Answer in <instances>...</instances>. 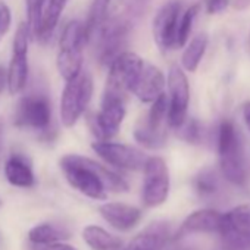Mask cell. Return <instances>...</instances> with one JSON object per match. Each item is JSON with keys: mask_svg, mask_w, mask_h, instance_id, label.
Masks as SVG:
<instances>
[{"mask_svg": "<svg viewBox=\"0 0 250 250\" xmlns=\"http://www.w3.org/2000/svg\"><path fill=\"white\" fill-rule=\"evenodd\" d=\"M59 165L66 181L90 199L104 200L107 191H128V184L121 175L85 156L66 155L61 159Z\"/></svg>", "mask_w": 250, "mask_h": 250, "instance_id": "6da1fadb", "label": "cell"}, {"mask_svg": "<svg viewBox=\"0 0 250 250\" xmlns=\"http://www.w3.org/2000/svg\"><path fill=\"white\" fill-rule=\"evenodd\" d=\"M218 152L224 177L235 186H244L249 180L247 158L241 137L231 121H224L219 127Z\"/></svg>", "mask_w": 250, "mask_h": 250, "instance_id": "7a4b0ae2", "label": "cell"}, {"mask_svg": "<svg viewBox=\"0 0 250 250\" xmlns=\"http://www.w3.org/2000/svg\"><path fill=\"white\" fill-rule=\"evenodd\" d=\"M87 42L88 37L83 22L71 21L65 25L56 59L58 71L65 81H71L83 72V49Z\"/></svg>", "mask_w": 250, "mask_h": 250, "instance_id": "3957f363", "label": "cell"}, {"mask_svg": "<svg viewBox=\"0 0 250 250\" xmlns=\"http://www.w3.org/2000/svg\"><path fill=\"white\" fill-rule=\"evenodd\" d=\"M93 96V80L87 72H81L66 85L61 97V121L63 127L72 128L88 107Z\"/></svg>", "mask_w": 250, "mask_h": 250, "instance_id": "277c9868", "label": "cell"}, {"mask_svg": "<svg viewBox=\"0 0 250 250\" xmlns=\"http://www.w3.org/2000/svg\"><path fill=\"white\" fill-rule=\"evenodd\" d=\"M169 99L162 93L153 103L146 115L136 127L134 139L147 149H161L167 143V134L164 122H168Z\"/></svg>", "mask_w": 250, "mask_h": 250, "instance_id": "5b68a950", "label": "cell"}, {"mask_svg": "<svg viewBox=\"0 0 250 250\" xmlns=\"http://www.w3.org/2000/svg\"><path fill=\"white\" fill-rule=\"evenodd\" d=\"M125 118L124 94L110 88L104 90L100 110L90 119L93 134L99 140H109L115 137Z\"/></svg>", "mask_w": 250, "mask_h": 250, "instance_id": "8992f818", "label": "cell"}, {"mask_svg": "<svg viewBox=\"0 0 250 250\" xmlns=\"http://www.w3.org/2000/svg\"><path fill=\"white\" fill-rule=\"evenodd\" d=\"M218 232L224 250H250V205H238L222 213Z\"/></svg>", "mask_w": 250, "mask_h": 250, "instance_id": "52a82bcc", "label": "cell"}, {"mask_svg": "<svg viewBox=\"0 0 250 250\" xmlns=\"http://www.w3.org/2000/svg\"><path fill=\"white\" fill-rule=\"evenodd\" d=\"M31 33L27 22L20 24L14 37V53L8 68V90L12 96L20 94L28 80V46Z\"/></svg>", "mask_w": 250, "mask_h": 250, "instance_id": "ba28073f", "label": "cell"}, {"mask_svg": "<svg viewBox=\"0 0 250 250\" xmlns=\"http://www.w3.org/2000/svg\"><path fill=\"white\" fill-rule=\"evenodd\" d=\"M143 69H145V62L139 55L133 52L119 53L109 65L106 88L119 91L122 94L127 91H133Z\"/></svg>", "mask_w": 250, "mask_h": 250, "instance_id": "9c48e42d", "label": "cell"}, {"mask_svg": "<svg viewBox=\"0 0 250 250\" xmlns=\"http://www.w3.org/2000/svg\"><path fill=\"white\" fill-rule=\"evenodd\" d=\"M143 203L156 208L167 202L169 194V171L167 162L159 156H152L145 165Z\"/></svg>", "mask_w": 250, "mask_h": 250, "instance_id": "30bf717a", "label": "cell"}, {"mask_svg": "<svg viewBox=\"0 0 250 250\" xmlns=\"http://www.w3.org/2000/svg\"><path fill=\"white\" fill-rule=\"evenodd\" d=\"M50 121L52 107L44 94H28L18 102L14 116L17 127L44 131L50 125Z\"/></svg>", "mask_w": 250, "mask_h": 250, "instance_id": "8fae6325", "label": "cell"}, {"mask_svg": "<svg viewBox=\"0 0 250 250\" xmlns=\"http://www.w3.org/2000/svg\"><path fill=\"white\" fill-rule=\"evenodd\" d=\"M130 28H131L130 21L125 20L124 17L106 20V22L96 34L100 63L109 66L113 62V59L119 53H122L121 49L125 44Z\"/></svg>", "mask_w": 250, "mask_h": 250, "instance_id": "7c38bea8", "label": "cell"}, {"mask_svg": "<svg viewBox=\"0 0 250 250\" xmlns=\"http://www.w3.org/2000/svg\"><path fill=\"white\" fill-rule=\"evenodd\" d=\"M91 149L100 156L106 164L116 167L119 169L127 171H142L149 158L146 155L131 146L122 143H112L109 140H99L91 145Z\"/></svg>", "mask_w": 250, "mask_h": 250, "instance_id": "4fadbf2b", "label": "cell"}, {"mask_svg": "<svg viewBox=\"0 0 250 250\" xmlns=\"http://www.w3.org/2000/svg\"><path fill=\"white\" fill-rule=\"evenodd\" d=\"M169 88V112L168 125L178 128L187 119V109L190 102V85L187 75L178 65H172L168 72Z\"/></svg>", "mask_w": 250, "mask_h": 250, "instance_id": "5bb4252c", "label": "cell"}, {"mask_svg": "<svg viewBox=\"0 0 250 250\" xmlns=\"http://www.w3.org/2000/svg\"><path fill=\"white\" fill-rule=\"evenodd\" d=\"M181 5L175 0L165 3L153 18V39L162 52L177 46L178 40V17Z\"/></svg>", "mask_w": 250, "mask_h": 250, "instance_id": "9a60e30c", "label": "cell"}, {"mask_svg": "<svg viewBox=\"0 0 250 250\" xmlns=\"http://www.w3.org/2000/svg\"><path fill=\"white\" fill-rule=\"evenodd\" d=\"M102 218L118 231H130L142 219V210L127 203H104L99 208Z\"/></svg>", "mask_w": 250, "mask_h": 250, "instance_id": "2e32d148", "label": "cell"}, {"mask_svg": "<svg viewBox=\"0 0 250 250\" xmlns=\"http://www.w3.org/2000/svg\"><path fill=\"white\" fill-rule=\"evenodd\" d=\"M222 213L213 209H200L190 213L180 225L175 240L193 232H218L221 228Z\"/></svg>", "mask_w": 250, "mask_h": 250, "instance_id": "e0dca14e", "label": "cell"}, {"mask_svg": "<svg viewBox=\"0 0 250 250\" xmlns=\"http://www.w3.org/2000/svg\"><path fill=\"white\" fill-rule=\"evenodd\" d=\"M165 88L164 72L155 65H145L143 72L140 74L133 93L143 103H153Z\"/></svg>", "mask_w": 250, "mask_h": 250, "instance_id": "ac0fdd59", "label": "cell"}, {"mask_svg": "<svg viewBox=\"0 0 250 250\" xmlns=\"http://www.w3.org/2000/svg\"><path fill=\"white\" fill-rule=\"evenodd\" d=\"M169 234V225L158 221L137 234L124 250H162Z\"/></svg>", "mask_w": 250, "mask_h": 250, "instance_id": "d6986e66", "label": "cell"}, {"mask_svg": "<svg viewBox=\"0 0 250 250\" xmlns=\"http://www.w3.org/2000/svg\"><path fill=\"white\" fill-rule=\"evenodd\" d=\"M5 177L6 180L15 186L28 188L36 183L34 171L30 161L22 155H12L5 164Z\"/></svg>", "mask_w": 250, "mask_h": 250, "instance_id": "ffe728a7", "label": "cell"}, {"mask_svg": "<svg viewBox=\"0 0 250 250\" xmlns=\"http://www.w3.org/2000/svg\"><path fill=\"white\" fill-rule=\"evenodd\" d=\"M83 238L91 250H119L122 247L119 237L99 225H87L83 229Z\"/></svg>", "mask_w": 250, "mask_h": 250, "instance_id": "44dd1931", "label": "cell"}, {"mask_svg": "<svg viewBox=\"0 0 250 250\" xmlns=\"http://www.w3.org/2000/svg\"><path fill=\"white\" fill-rule=\"evenodd\" d=\"M66 5H68V0H49L44 9V14H43V22H42L40 33L37 36V40H40L42 43H46L52 39L53 31L56 30V25Z\"/></svg>", "mask_w": 250, "mask_h": 250, "instance_id": "7402d4cb", "label": "cell"}, {"mask_svg": "<svg viewBox=\"0 0 250 250\" xmlns=\"http://www.w3.org/2000/svg\"><path fill=\"white\" fill-rule=\"evenodd\" d=\"M208 43H209V39L208 36L203 33V34H197L186 47L184 53H183V58H181V62H183V66L186 71L188 72H196L203 56H205V52L208 49Z\"/></svg>", "mask_w": 250, "mask_h": 250, "instance_id": "603a6c76", "label": "cell"}, {"mask_svg": "<svg viewBox=\"0 0 250 250\" xmlns=\"http://www.w3.org/2000/svg\"><path fill=\"white\" fill-rule=\"evenodd\" d=\"M110 5V0H93V3L88 11V17L85 21V31L88 42L96 37L97 31L107 20V9Z\"/></svg>", "mask_w": 250, "mask_h": 250, "instance_id": "cb8c5ba5", "label": "cell"}, {"mask_svg": "<svg viewBox=\"0 0 250 250\" xmlns=\"http://www.w3.org/2000/svg\"><path fill=\"white\" fill-rule=\"evenodd\" d=\"M68 237H69V234H66L63 229H61V228H58L56 225H52V224L36 225L28 232V238H30L31 243L43 244V246H50V244L59 243V241H62V240H65Z\"/></svg>", "mask_w": 250, "mask_h": 250, "instance_id": "d4e9b609", "label": "cell"}, {"mask_svg": "<svg viewBox=\"0 0 250 250\" xmlns=\"http://www.w3.org/2000/svg\"><path fill=\"white\" fill-rule=\"evenodd\" d=\"M46 0H25V8H27V25L30 28L31 37L39 36L42 22H43V14H44V6Z\"/></svg>", "mask_w": 250, "mask_h": 250, "instance_id": "484cf974", "label": "cell"}, {"mask_svg": "<svg viewBox=\"0 0 250 250\" xmlns=\"http://www.w3.org/2000/svg\"><path fill=\"white\" fill-rule=\"evenodd\" d=\"M199 11H200V5H193L183 14L181 21L178 24V40H177L178 47H184L187 44L190 34H191V30H193L194 20H196Z\"/></svg>", "mask_w": 250, "mask_h": 250, "instance_id": "4316f807", "label": "cell"}, {"mask_svg": "<svg viewBox=\"0 0 250 250\" xmlns=\"http://www.w3.org/2000/svg\"><path fill=\"white\" fill-rule=\"evenodd\" d=\"M177 134L184 142L197 145L200 142V125L196 119H186L184 124L177 128Z\"/></svg>", "mask_w": 250, "mask_h": 250, "instance_id": "83f0119b", "label": "cell"}, {"mask_svg": "<svg viewBox=\"0 0 250 250\" xmlns=\"http://www.w3.org/2000/svg\"><path fill=\"white\" fill-rule=\"evenodd\" d=\"M194 186L197 188V191L203 196H209L216 193L218 190V180L215 177V174L212 171H203L197 175Z\"/></svg>", "mask_w": 250, "mask_h": 250, "instance_id": "f1b7e54d", "label": "cell"}, {"mask_svg": "<svg viewBox=\"0 0 250 250\" xmlns=\"http://www.w3.org/2000/svg\"><path fill=\"white\" fill-rule=\"evenodd\" d=\"M12 24V14L6 3L0 2V39H2L11 28Z\"/></svg>", "mask_w": 250, "mask_h": 250, "instance_id": "f546056e", "label": "cell"}, {"mask_svg": "<svg viewBox=\"0 0 250 250\" xmlns=\"http://www.w3.org/2000/svg\"><path fill=\"white\" fill-rule=\"evenodd\" d=\"M229 0H206V11L209 14H221L228 6Z\"/></svg>", "mask_w": 250, "mask_h": 250, "instance_id": "4dcf8cb0", "label": "cell"}, {"mask_svg": "<svg viewBox=\"0 0 250 250\" xmlns=\"http://www.w3.org/2000/svg\"><path fill=\"white\" fill-rule=\"evenodd\" d=\"M8 87V69L0 65V93Z\"/></svg>", "mask_w": 250, "mask_h": 250, "instance_id": "1f68e13d", "label": "cell"}, {"mask_svg": "<svg viewBox=\"0 0 250 250\" xmlns=\"http://www.w3.org/2000/svg\"><path fill=\"white\" fill-rule=\"evenodd\" d=\"M46 250H77L75 247L69 246V244H63V243H55L50 244Z\"/></svg>", "mask_w": 250, "mask_h": 250, "instance_id": "d6a6232c", "label": "cell"}, {"mask_svg": "<svg viewBox=\"0 0 250 250\" xmlns=\"http://www.w3.org/2000/svg\"><path fill=\"white\" fill-rule=\"evenodd\" d=\"M243 118L246 121V125H247V128L250 130V102L244 104L243 107Z\"/></svg>", "mask_w": 250, "mask_h": 250, "instance_id": "836d02e7", "label": "cell"}, {"mask_svg": "<svg viewBox=\"0 0 250 250\" xmlns=\"http://www.w3.org/2000/svg\"><path fill=\"white\" fill-rule=\"evenodd\" d=\"M2 133H3V124L0 121V145H2Z\"/></svg>", "mask_w": 250, "mask_h": 250, "instance_id": "e575fe53", "label": "cell"}, {"mask_svg": "<svg viewBox=\"0 0 250 250\" xmlns=\"http://www.w3.org/2000/svg\"><path fill=\"white\" fill-rule=\"evenodd\" d=\"M0 208H2V200H0Z\"/></svg>", "mask_w": 250, "mask_h": 250, "instance_id": "d590c367", "label": "cell"}]
</instances>
